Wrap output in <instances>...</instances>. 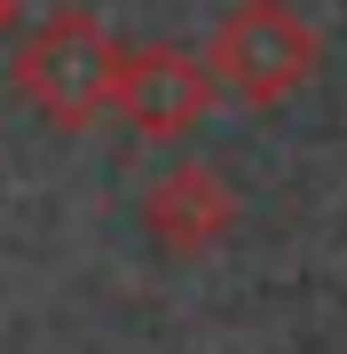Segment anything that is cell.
Masks as SVG:
<instances>
[{
  "instance_id": "obj_5",
  "label": "cell",
  "mask_w": 347,
  "mask_h": 354,
  "mask_svg": "<svg viewBox=\"0 0 347 354\" xmlns=\"http://www.w3.org/2000/svg\"><path fill=\"white\" fill-rule=\"evenodd\" d=\"M8 16H16V0H0V32H8Z\"/></svg>"
},
{
  "instance_id": "obj_3",
  "label": "cell",
  "mask_w": 347,
  "mask_h": 354,
  "mask_svg": "<svg viewBox=\"0 0 347 354\" xmlns=\"http://www.w3.org/2000/svg\"><path fill=\"white\" fill-rule=\"evenodd\" d=\"M213 102H221V87H213V71L197 64L190 48H174V39L118 48L111 118H118L134 142H158V150H174V142H190V134L213 118Z\"/></svg>"
},
{
  "instance_id": "obj_1",
  "label": "cell",
  "mask_w": 347,
  "mask_h": 354,
  "mask_svg": "<svg viewBox=\"0 0 347 354\" xmlns=\"http://www.w3.org/2000/svg\"><path fill=\"white\" fill-rule=\"evenodd\" d=\"M111 79H118V39L95 8H48L16 39V87L64 134L111 118Z\"/></svg>"
},
{
  "instance_id": "obj_4",
  "label": "cell",
  "mask_w": 347,
  "mask_h": 354,
  "mask_svg": "<svg viewBox=\"0 0 347 354\" xmlns=\"http://www.w3.org/2000/svg\"><path fill=\"white\" fill-rule=\"evenodd\" d=\"M237 221H244V205H237V181L221 174V165L181 158V165H166V174L142 189V228H150L174 260H197V252H213V244H229Z\"/></svg>"
},
{
  "instance_id": "obj_2",
  "label": "cell",
  "mask_w": 347,
  "mask_h": 354,
  "mask_svg": "<svg viewBox=\"0 0 347 354\" xmlns=\"http://www.w3.org/2000/svg\"><path fill=\"white\" fill-rule=\"evenodd\" d=\"M316 64H323V39H316V24L292 8V0H237V8L213 24V48H206L213 87L237 95V102H253V111L292 102L316 79Z\"/></svg>"
}]
</instances>
